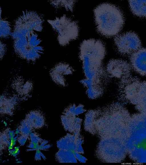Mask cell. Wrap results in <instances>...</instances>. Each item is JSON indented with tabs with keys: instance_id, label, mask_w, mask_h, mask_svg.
<instances>
[{
	"instance_id": "8992f818",
	"label": "cell",
	"mask_w": 146,
	"mask_h": 165,
	"mask_svg": "<svg viewBox=\"0 0 146 165\" xmlns=\"http://www.w3.org/2000/svg\"><path fill=\"white\" fill-rule=\"evenodd\" d=\"M76 107L74 104L68 106L64 110L61 116L62 122L65 130L74 135L80 133L82 120L76 117L74 113Z\"/></svg>"
},
{
	"instance_id": "30bf717a",
	"label": "cell",
	"mask_w": 146,
	"mask_h": 165,
	"mask_svg": "<svg viewBox=\"0 0 146 165\" xmlns=\"http://www.w3.org/2000/svg\"><path fill=\"white\" fill-rule=\"evenodd\" d=\"M13 89L18 95L26 97L29 95L33 89V83L30 80H25L20 76H15L11 85Z\"/></svg>"
},
{
	"instance_id": "3957f363",
	"label": "cell",
	"mask_w": 146,
	"mask_h": 165,
	"mask_svg": "<svg viewBox=\"0 0 146 165\" xmlns=\"http://www.w3.org/2000/svg\"><path fill=\"white\" fill-rule=\"evenodd\" d=\"M94 12L97 30L102 35L112 37L121 30L124 18L121 10L116 5L103 3L96 7Z\"/></svg>"
},
{
	"instance_id": "277c9868",
	"label": "cell",
	"mask_w": 146,
	"mask_h": 165,
	"mask_svg": "<svg viewBox=\"0 0 146 165\" xmlns=\"http://www.w3.org/2000/svg\"><path fill=\"white\" fill-rule=\"evenodd\" d=\"M47 21L56 34L58 42L61 46H66L78 36V23L65 14L60 17H56L54 20L48 19Z\"/></svg>"
},
{
	"instance_id": "6da1fadb",
	"label": "cell",
	"mask_w": 146,
	"mask_h": 165,
	"mask_svg": "<svg viewBox=\"0 0 146 165\" xmlns=\"http://www.w3.org/2000/svg\"><path fill=\"white\" fill-rule=\"evenodd\" d=\"M44 21L43 15L36 11H23L14 21L11 36L17 56L28 62H35L43 54L42 40L35 31L41 32Z\"/></svg>"
},
{
	"instance_id": "8fae6325",
	"label": "cell",
	"mask_w": 146,
	"mask_h": 165,
	"mask_svg": "<svg viewBox=\"0 0 146 165\" xmlns=\"http://www.w3.org/2000/svg\"><path fill=\"white\" fill-rule=\"evenodd\" d=\"M16 102L13 97L3 94L0 97L1 113L12 114Z\"/></svg>"
},
{
	"instance_id": "ba28073f",
	"label": "cell",
	"mask_w": 146,
	"mask_h": 165,
	"mask_svg": "<svg viewBox=\"0 0 146 165\" xmlns=\"http://www.w3.org/2000/svg\"><path fill=\"white\" fill-rule=\"evenodd\" d=\"M130 66L127 62L121 60H110L107 65L106 71L109 76L121 78L124 77L127 71H129Z\"/></svg>"
},
{
	"instance_id": "5b68a950",
	"label": "cell",
	"mask_w": 146,
	"mask_h": 165,
	"mask_svg": "<svg viewBox=\"0 0 146 165\" xmlns=\"http://www.w3.org/2000/svg\"><path fill=\"white\" fill-rule=\"evenodd\" d=\"M114 40L117 51L122 55H131L141 48L140 39L134 32H129L117 35Z\"/></svg>"
},
{
	"instance_id": "ac0fdd59",
	"label": "cell",
	"mask_w": 146,
	"mask_h": 165,
	"mask_svg": "<svg viewBox=\"0 0 146 165\" xmlns=\"http://www.w3.org/2000/svg\"><path fill=\"white\" fill-rule=\"evenodd\" d=\"M7 50L6 45L0 41V59L1 60L3 57Z\"/></svg>"
},
{
	"instance_id": "52a82bcc",
	"label": "cell",
	"mask_w": 146,
	"mask_h": 165,
	"mask_svg": "<svg viewBox=\"0 0 146 165\" xmlns=\"http://www.w3.org/2000/svg\"><path fill=\"white\" fill-rule=\"evenodd\" d=\"M74 70L66 63L60 62L55 65L50 70V75L56 84L62 87L66 85L65 76L72 74Z\"/></svg>"
},
{
	"instance_id": "9c48e42d",
	"label": "cell",
	"mask_w": 146,
	"mask_h": 165,
	"mask_svg": "<svg viewBox=\"0 0 146 165\" xmlns=\"http://www.w3.org/2000/svg\"><path fill=\"white\" fill-rule=\"evenodd\" d=\"M130 63L132 68L139 73L146 75V49L141 48L130 55Z\"/></svg>"
},
{
	"instance_id": "5bb4252c",
	"label": "cell",
	"mask_w": 146,
	"mask_h": 165,
	"mask_svg": "<svg viewBox=\"0 0 146 165\" xmlns=\"http://www.w3.org/2000/svg\"><path fill=\"white\" fill-rule=\"evenodd\" d=\"M0 17V38L6 39L12 34L11 25L7 18H2L1 16Z\"/></svg>"
},
{
	"instance_id": "9a60e30c",
	"label": "cell",
	"mask_w": 146,
	"mask_h": 165,
	"mask_svg": "<svg viewBox=\"0 0 146 165\" xmlns=\"http://www.w3.org/2000/svg\"><path fill=\"white\" fill-rule=\"evenodd\" d=\"M55 9H58L64 7L67 10L72 11L75 1L51 0L48 1Z\"/></svg>"
},
{
	"instance_id": "e0dca14e",
	"label": "cell",
	"mask_w": 146,
	"mask_h": 165,
	"mask_svg": "<svg viewBox=\"0 0 146 165\" xmlns=\"http://www.w3.org/2000/svg\"><path fill=\"white\" fill-rule=\"evenodd\" d=\"M86 111V110L84 108V106L81 104H80L76 107L74 111V113L76 115H77L85 112Z\"/></svg>"
},
{
	"instance_id": "d6986e66",
	"label": "cell",
	"mask_w": 146,
	"mask_h": 165,
	"mask_svg": "<svg viewBox=\"0 0 146 165\" xmlns=\"http://www.w3.org/2000/svg\"><path fill=\"white\" fill-rule=\"evenodd\" d=\"M74 153L76 159L81 162L85 163L87 160L86 158L82 156L80 154L75 152H74Z\"/></svg>"
},
{
	"instance_id": "7c38bea8",
	"label": "cell",
	"mask_w": 146,
	"mask_h": 165,
	"mask_svg": "<svg viewBox=\"0 0 146 165\" xmlns=\"http://www.w3.org/2000/svg\"><path fill=\"white\" fill-rule=\"evenodd\" d=\"M131 10L135 15L146 17V0L129 1Z\"/></svg>"
},
{
	"instance_id": "2e32d148",
	"label": "cell",
	"mask_w": 146,
	"mask_h": 165,
	"mask_svg": "<svg viewBox=\"0 0 146 165\" xmlns=\"http://www.w3.org/2000/svg\"><path fill=\"white\" fill-rule=\"evenodd\" d=\"M134 147L138 151L146 153V137H141L134 144Z\"/></svg>"
},
{
	"instance_id": "4fadbf2b",
	"label": "cell",
	"mask_w": 146,
	"mask_h": 165,
	"mask_svg": "<svg viewBox=\"0 0 146 165\" xmlns=\"http://www.w3.org/2000/svg\"><path fill=\"white\" fill-rule=\"evenodd\" d=\"M59 162H60L76 163L77 161L73 151L67 150L59 149L57 153Z\"/></svg>"
},
{
	"instance_id": "7a4b0ae2",
	"label": "cell",
	"mask_w": 146,
	"mask_h": 165,
	"mask_svg": "<svg viewBox=\"0 0 146 165\" xmlns=\"http://www.w3.org/2000/svg\"><path fill=\"white\" fill-rule=\"evenodd\" d=\"M106 54V49L100 40L90 39L84 40L80 46L79 57L86 80L92 82L104 79L107 73L102 61Z\"/></svg>"
}]
</instances>
